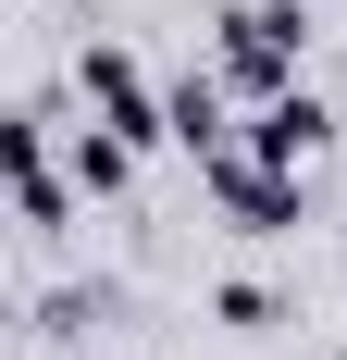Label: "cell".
<instances>
[{"label": "cell", "mask_w": 347, "mask_h": 360, "mask_svg": "<svg viewBox=\"0 0 347 360\" xmlns=\"http://www.w3.org/2000/svg\"><path fill=\"white\" fill-rule=\"evenodd\" d=\"M298 63H310V0H236V13H223V37H211V75H223V87H248V100L298 87Z\"/></svg>", "instance_id": "cell-1"}, {"label": "cell", "mask_w": 347, "mask_h": 360, "mask_svg": "<svg viewBox=\"0 0 347 360\" xmlns=\"http://www.w3.org/2000/svg\"><path fill=\"white\" fill-rule=\"evenodd\" d=\"M199 174H211V199H223V224H236V236H298V224H310V174H285V162L211 149Z\"/></svg>", "instance_id": "cell-2"}, {"label": "cell", "mask_w": 347, "mask_h": 360, "mask_svg": "<svg viewBox=\"0 0 347 360\" xmlns=\"http://www.w3.org/2000/svg\"><path fill=\"white\" fill-rule=\"evenodd\" d=\"M74 87H87V124H112V137H137V149L174 137V87H149L137 50H87V63H74Z\"/></svg>", "instance_id": "cell-3"}, {"label": "cell", "mask_w": 347, "mask_h": 360, "mask_svg": "<svg viewBox=\"0 0 347 360\" xmlns=\"http://www.w3.org/2000/svg\"><path fill=\"white\" fill-rule=\"evenodd\" d=\"M322 149H335V112H322L310 87H273V100L248 112V162H285V174H310Z\"/></svg>", "instance_id": "cell-4"}, {"label": "cell", "mask_w": 347, "mask_h": 360, "mask_svg": "<svg viewBox=\"0 0 347 360\" xmlns=\"http://www.w3.org/2000/svg\"><path fill=\"white\" fill-rule=\"evenodd\" d=\"M174 149H186V162L236 149V137H223V75H174Z\"/></svg>", "instance_id": "cell-5"}, {"label": "cell", "mask_w": 347, "mask_h": 360, "mask_svg": "<svg viewBox=\"0 0 347 360\" xmlns=\"http://www.w3.org/2000/svg\"><path fill=\"white\" fill-rule=\"evenodd\" d=\"M74 186H87V199H124V186H137V137H112V124H74Z\"/></svg>", "instance_id": "cell-6"}, {"label": "cell", "mask_w": 347, "mask_h": 360, "mask_svg": "<svg viewBox=\"0 0 347 360\" xmlns=\"http://www.w3.org/2000/svg\"><path fill=\"white\" fill-rule=\"evenodd\" d=\"M211 311H223L236 335H273V323H285V298H273V286H248V274H236V286H211Z\"/></svg>", "instance_id": "cell-7"}]
</instances>
